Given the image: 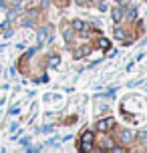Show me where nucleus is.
Masks as SVG:
<instances>
[{
    "instance_id": "obj_2",
    "label": "nucleus",
    "mask_w": 147,
    "mask_h": 153,
    "mask_svg": "<svg viewBox=\"0 0 147 153\" xmlns=\"http://www.w3.org/2000/svg\"><path fill=\"white\" fill-rule=\"evenodd\" d=\"M115 127V119L113 117H107V119H101L99 123H97V129L103 131V133H107V131H111Z\"/></svg>"
},
{
    "instance_id": "obj_9",
    "label": "nucleus",
    "mask_w": 147,
    "mask_h": 153,
    "mask_svg": "<svg viewBox=\"0 0 147 153\" xmlns=\"http://www.w3.org/2000/svg\"><path fill=\"white\" fill-rule=\"evenodd\" d=\"M48 65H50V67H56V65H59V56H56V54L50 56V59H48Z\"/></svg>"
},
{
    "instance_id": "obj_7",
    "label": "nucleus",
    "mask_w": 147,
    "mask_h": 153,
    "mask_svg": "<svg viewBox=\"0 0 147 153\" xmlns=\"http://www.w3.org/2000/svg\"><path fill=\"white\" fill-rule=\"evenodd\" d=\"M73 28H75V30H83V28H85V22H83V20H73Z\"/></svg>"
},
{
    "instance_id": "obj_6",
    "label": "nucleus",
    "mask_w": 147,
    "mask_h": 153,
    "mask_svg": "<svg viewBox=\"0 0 147 153\" xmlns=\"http://www.w3.org/2000/svg\"><path fill=\"white\" fill-rule=\"evenodd\" d=\"M83 54H89V48H87V46H83V48H79V51H75V59H81Z\"/></svg>"
},
{
    "instance_id": "obj_8",
    "label": "nucleus",
    "mask_w": 147,
    "mask_h": 153,
    "mask_svg": "<svg viewBox=\"0 0 147 153\" xmlns=\"http://www.w3.org/2000/svg\"><path fill=\"white\" fill-rule=\"evenodd\" d=\"M99 48H103V51H107V48H109V40H107V38H101V40H99Z\"/></svg>"
},
{
    "instance_id": "obj_11",
    "label": "nucleus",
    "mask_w": 147,
    "mask_h": 153,
    "mask_svg": "<svg viewBox=\"0 0 147 153\" xmlns=\"http://www.w3.org/2000/svg\"><path fill=\"white\" fill-rule=\"evenodd\" d=\"M117 2H125V0H117Z\"/></svg>"
},
{
    "instance_id": "obj_3",
    "label": "nucleus",
    "mask_w": 147,
    "mask_h": 153,
    "mask_svg": "<svg viewBox=\"0 0 147 153\" xmlns=\"http://www.w3.org/2000/svg\"><path fill=\"white\" fill-rule=\"evenodd\" d=\"M48 30H50V28H40V30H39V46H42L45 42H47V38L50 36Z\"/></svg>"
},
{
    "instance_id": "obj_1",
    "label": "nucleus",
    "mask_w": 147,
    "mask_h": 153,
    "mask_svg": "<svg viewBox=\"0 0 147 153\" xmlns=\"http://www.w3.org/2000/svg\"><path fill=\"white\" fill-rule=\"evenodd\" d=\"M93 139H95L93 131H85L83 137H81V149H83V151H89V149H91V143H93Z\"/></svg>"
},
{
    "instance_id": "obj_10",
    "label": "nucleus",
    "mask_w": 147,
    "mask_h": 153,
    "mask_svg": "<svg viewBox=\"0 0 147 153\" xmlns=\"http://www.w3.org/2000/svg\"><path fill=\"white\" fill-rule=\"evenodd\" d=\"M115 36H117V38H121V40H123V38H125V32L121 30V28H117V30H115Z\"/></svg>"
},
{
    "instance_id": "obj_5",
    "label": "nucleus",
    "mask_w": 147,
    "mask_h": 153,
    "mask_svg": "<svg viewBox=\"0 0 147 153\" xmlns=\"http://www.w3.org/2000/svg\"><path fill=\"white\" fill-rule=\"evenodd\" d=\"M121 18H123V8H115V10H113V20L119 22Z\"/></svg>"
},
{
    "instance_id": "obj_4",
    "label": "nucleus",
    "mask_w": 147,
    "mask_h": 153,
    "mask_svg": "<svg viewBox=\"0 0 147 153\" xmlns=\"http://www.w3.org/2000/svg\"><path fill=\"white\" fill-rule=\"evenodd\" d=\"M119 137H121L123 143H131V141H133V133H131V131H121V135H119Z\"/></svg>"
}]
</instances>
